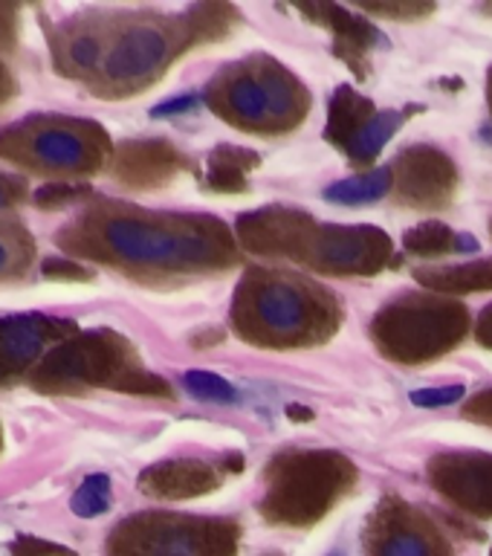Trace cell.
Returning <instances> with one entry per match:
<instances>
[{"mask_svg": "<svg viewBox=\"0 0 492 556\" xmlns=\"http://www.w3.org/2000/svg\"><path fill=\"white\" fill-rule=\"evenodd\" d=\"M238 241L258 255H285L304 261L311 247L316 224L295 208H261L238 220Z\"/></svg>", "mask_w": 492, "mask_h": 556, "instance_id": "30bf717a", "label": "cell"}, {"mask_svg": "<svg viewBox=\"0 0 492 556\" xmlns=\"http://www.w3.org/2000/svg\"><path fill=\"white\" fill-rule=\"evenodd\" d=\"M116 258L156 269H215L238 261L229 229L212 217H111L102 229Z\"/></svg>", "mask_w": 492, "mask_h": 556, "instance_id": "7a4b0ae2", "label": "cell"}, {"mask_svg": "<svg viewBox=\"0 0 492 556\" xmlns=\"http://www.w3.org/2000/svg\"><path fill=\"white\" fill-rule=\"evenodd\" d=\"M478 339H481V345L492 348V307H487L481 313V321H478Z\"/></svg>", "mask_w": 492, "mask_h": 556, "instance_id": "d6a6232c", "label": "cell"}, {"mask_svg": "<svg viewBox=\"0 0 492 556\" xmlns=\"http://www.w3.org/2000/svg\"><path fill=\"white\" fill-rule=\"evenodd\" d=\"M70 507L76 516L81 519H96V516H102L108 507H111V478L102 476V472H96V476H87L81 481L73 498H70Z\"/></svg>", "mask_w": 492, "mask_h": 556, "instance_id": "603a6c76", "label": "cell"}, {"mask_svg": "<svg viewBox=\"0 0 492 556\" xmlns=\"http://www.w3.org/2000/svg\"><path fill=\"white\" fill-rule=\"evenodd\" d=\"M172 52L174 41L163 26H130L111 50L108 61H104V70L119 85H139V81L156 76L168 64Z\"/></svg>", "mask_w": 492, "mask_h": 556, "instance_id": "7c38bea8", "label": "cell"}, {"mask_svg": "<svg viewBox=\"0 0 492 556\" xmlns=\"http://www.w3.org/2000/svg\"><path fill=\"white\" fill-rule=\"evenodd\" d=\"M400 122H403V113L398 111H386L377 113L363 130H359V137L348 146L345 154L351 156V163L354 165H371L380 151L389 146V139L394 137V130L400 128Z\"/></svg>", "mask_w": 492, "mask_h": 556, "instance_id": "ffe728a7", "label": "cell"}, {"mask_svg": "<svg viewBox=\"0 0 492 556\" xmlns=\"http://www.w3.org/2000/svg\"><path fill=\"white\" fill-rule=\"evenodd\" d=\"M394 191L400 203L415 208L446 206L458 186L455 165L443 151L429 146H415L403 151L391 165Z\"/></svg>", "mask_w": 492, "mask_h": 556, "instance_id": "ba28073f", "label": "cell"}, {"mask_svg": "<svg viewBox=\"0 0 492 556\" xmlns=\"http://www.w3.org/2000/svg\"><path fill=\"white\" fill-rule=\"evenodd\" d=\"M490 99H492V85H490Z\"/></svg>", "mask_w": 492, "mask_h": 556, "instance_id": "74e56055", "label": "cell"}, {"mask_svg": "<svg viewBox=\"0 0 492 556\" xmlns=\"http://www.w3.org/2000/svg\"><path fill=\"white\" fill-rule=\"evenodd\" d=\"M12 554L15 556H76L70 547L52 545V542H43V539L35 536H21L12 542Z\"/></svg>", "mask_w": 492, "mask_h": 556, "instance_id": "4316f807", "label": "cell"}, {"mask_svg": "<svg viewBox=\"0 0 492 556\" xmlns=\"http://www.w3.org/2000/svg\"><path fill=\"white\" fill-rule=\"evenodd\" d=\"M304 12H307V15H316L319 21H325V26H330V29L337 33V55L339 59H345L351 67H356L359 76H365L363 55L371 50L374 41H380V33H377L368 21L351 15V12L333 7V3L319 9L307 7Z\"/></svg>", "mask_w": 492, "mask_h": 556, "instance_id": "9a60e30c", "label": "cell"}, {"mask_svg": "<svg viewBox=\"0 0 492 556\" xmlns=\"http://www.w3.org/2000/svg\"><path fill=\"white\" fill-rule=\"evenodd\" d=\"M261 163V156L255 151L235 146H220L215 148V154L209 156V189L224 191H247V174Z\"/></svg>", "mask_w": 492, "mask_h": 556, "instance_id": "ac0fdd59", "label": "cell"}, {"mask_svg": "<svg viewBox=\"0 0 492 556\" xmlns=\"http://www.w3.org/2000/svg\"><path fill=\"white\" fill-rule=\"evenodd\" d=\"M180 154L165 142H128L119 151L116 174L130 186L151 189V186L172 180L174 174L180 172Z\"/></svg>", "mask_w": 492, "mask_h": 556, "instance_id": "5bb4252c", "label": "cell"}, {"mask_svg": "<svg viewBox=\"0 0 492 556\" xmlns=\"http://www.w3.org/2000/svg\"><path fill=\"white\" fill-rule=\"evenodd\" d=\"M232 319L238 333L255 345H316L333 337L339 307L311 281L255 269L235 293Z\"/></svg>", "mask_w": 492, "mask_h": 556, "instance_id": "6da1fadb", "label": "cell"}, {"mask_svg": "<svg viewBox=\"0 0 492 556\" xmlns=\"http://www.w3.org/2000/svg\"><path fill=\"white\" fill-rule=\"evenodd\" d=\"M290 415H293V420H311V408H299V406H290L287 408Z\"/></svg>", "mask_w": 492, "mask_h": 556, "instance_id": "836d02e7", "label": "cell"}, {"mask_svg": "<svg viewBox=\"0 0 492 556\" xmlns=\"http://www.w3.org/2000/svg\"><path fill=\"white\" fill-rule=\"evenodd\" d=\"M209 108L235 128L281 134L295 128L311 108V96L281 64L250 59L226 67L209 85Z\"/></svg>", "mask_w": 492, "mask_h": 556, "instance_id": "3957f363", "label": "cell"}, {"mask_svg": "<svg viewBox=\"0 0 492 556\" xmlns=\"http://www.w3.org/2000/svg\"><path fill=\"white\" fill-rule=\"evenodd\" d=\"M359 7L368 9V12H374V15L403 17V21H412V17H424L434 9L432 3H368V0H363Z\"/></svg>", "mask_w": 492, "mask_h": 556, "instance_id": "d4e9b609", "label": "cell"}, {"mask_svg": "<svg viewBox=\"0 0 492 556\" xmlns=\"http://www.w3.org/2000/svg\"><path fill=\"white\" fill-rule=\"evenodd\" d=\"M220 476L203 460H165L139 476V490L154 498H194L217 490Z\"/></svg>", "mask_w": 492, "mask_h": 556, "instance_id": "4fadbf2b", "label": "cell"}, {"mask_svg": "<svg viewBox=\"0 0 492 556\" xmlns=\"http://www.w3.org/2000/svg\"><path fill=\"white\" fill-rule=\"evenodd\" d=\"M464 397V386H443V389H420L412 394V403L424 408H438V406H452Z\"/></svg>", "mask_w": 492, "mask_h": 556, "instance_id": "484cf974", "label": "cell"}, {"mask_svg": "<svg viewBox=\"0 0 492 556\" xmlns=\"http://www.w3.org/2000/svg\"><path fill=\"white\" fill-rule=\"evenodd\" d=\"M403 247L415 255H424V258H438L446 252H458V235L452 232L450 226L429 220V224L408 229L403 235Z\"/></svg>", "mask_w": 492, "mask_h": 556, "instance_id": "7402d4cb", "label": "cell"}, {"mask_svg": "<svg viewBox=\"0 0 492 556\" xmlns=\"http://www.w3.org/2000/svg\"><path fill=\"white\" fill-rule=\"evenodd\" d=\"M33 151L38 160L55 168H81L93 156L90 139H85L78 130L70 128H47L33 139Z\"/></svg>", "mask_w": 492, "mask_h": 556, "instance_id": "e0dca14e", "label": "cell"}, {"mask_svg": "<svg viewBox=\"0 0 492 556\" xmlns=\"http://www.w3.org/2000/svg\"><path fill=\"white\" fill-rule=\"evenodd\" d=\"M429 478L461 510L492 519V455L450 452L429 464Z\"/></svg>", "mask_w": 492, "mask_h": 556, "instance_id": "9c48e42d", "label": "cell"}, {"mask_svg": "<svg viewBox=\"0 0 492 556\" xmlns=\"http://www.w3.org/2000/svg\"><path fill=\"white\" fill-rule=\"evenodd\" d=\"M377 116L374 111V104L359 96L351 87H339L337 96H333V102H330V119L328 128H325V137L339 146L342 151H348V146L359 137V130L368 125V122Z\"/></svg>", "mask_w": 492, "mask_h": 556, "instance_id": "2e32d148", "label": "cell"}, {"mask_svg": "<svg viewBox=\"0 0 492 556\" xmlns=\"http://www.w3.org/2000/svg\"><path fill=\"white\" fill-rule=\"evenodd\" d=\"M238 525L186 516H137L116 528L111 556H232Z\"/></svg>", "mask_w": 492, "mask_h": 556, "instance_id": "8992f818", "label": "cell"}, {"mask_svg": "<svg viewBox=\"0 0 492 556\" xmlns=\"http://www.w3.org/2000/svg\"><path fill=\"white\" fill-rule=\"evenodd\" d=\"M198 104V96H180V99H172V102L156 104L151 116H174V113H186Z\"/></svg>", "mask_w": 492, "mask_h": 556, "instance_id": "1f68e13d", "label": "cell"}, {"mask_svg": "<svg viewBox=\"0 0 492 556\" xmlns=\"http://www.w3.org/2000/svg\"><path fill=\"white\" fill-rule=\"evenodd\" d=\"M269 556H278V554H269Z\"/></svg>", "mask_w": 492, "mask_h": 556, "instance_id": "f35d334b", "label": "cell"}, {"mask_svg": "<svg viewBox=\"0 0 492 556\" xmlns=\"http://www.w3.org/2000/svg\"><path fill=\"white\" fill-rule=\"evenodd\" d=\"M417 278L432 290L443 293H476V290H490L492 287V261H478L467 267L438 269V273H417Z\"/></svg>", "mask_w": 492, "mask_h": 556, "instance_id": "d6986e66", "label": "cell"}, {"mask_svg": "<svg viewBox=\"0 0 492 556\" xmlns=\"http://www.w3.org/2000/svg\"><path fill=\"white\" fill-rule=\"evenodd\" d=\"M490 556H492V554H490Z\"/></svg>", "mask_w": 492, "mask_h": 556, "instance_id": "ab89813d", "label": "cell"}, {"mask_svg": "<svg viewBox=\"0 0 492 556\" xmlns=\"http://www.w3.org/2000/svg\"><path fill=\"white\" fill-rule=\"evenodd\" d=\"M43 276H50V278H87L90 273H87L85 267L73 264V261H67V258H47V261H43Z\"/></svg>", "mask_w": 492, "mask_h": 556, "instance_id": "4dcf8cb0", "label": "cell"}, {"mask_svg": "<svg viewBox=\"0 0 492 556\" xmlns=\"http://www.w3.org/2000/svg\"><path fill=\"white\" fill-rule=\"evenodd\" d=\"M9 264V247L3 241H0V269L7 267Z\"/></svg>", "mask_w": 492, "mask_h": 556, "instance_id": "e575fe53", "label": "cell"}, {"mask_svg": "<svg viewBox=\"0 0 492 556\" xmlns=\"http://www.w3.org/2000/svg\"><path fill=\"white\" fill-rule=\"evenodd\" d=\"M7 203H9V194H7V189L0 186V206H7Z\"/></svg>", "mask_w": 492, "mask_h": 556, "instance_id": "d590c367", "label": "cell"}, {"mask_svg": "<svg viewBox=\"0 0 492 556\" xmlns=\"http://www.w3.org/2000/svg\"><path fill=\"white\" fill-rule=\"evenodd\" d=\"M78 194H87V186H61V182H52V186H43V189L35 191V203L55 206V203L73 200L78 198Z\"/></svg>", "mask_w": 492, "mask_h": 556, "instance_id": "f1b7e54d", "label": "cell"}, {"mask_svg": "<svg viewBox=\"0 0 492 556\" xmlns=\"http://www.w3.org/2000/svg\"><path fill=\"white\" fill-rule=\"evenodd\" d=\"M328 556H345V554H339V551H333V554H328Z\"/></svg>", "mask_w": 492, "mask_h": 556, "instance_id": "8d00e7d4", "label": "cell"}, {"mask_svg": "<svg viewBox=\"0 0 492 556\" xmlns=\"http://www.w3.org/2000/svg\"><path fill=\"white\" fill-rule=\"evenodd\" d=\"M391 258L389 235L374 226H325L316 229L304 264L328 276H374Z\"/></svg>", "mask_w": 492, "mask_h": 556, "instance_id": "52a82bcc", "label": "cell"}, {"mask_svg": "<svg viewBox=\"0 0 492 556\" xmlns=\"http://www.w3.org/2000/svg\"><path fill=\"white\" fill-rule=\"evenodd\" d=\"M391 189V168H377V172L359 174L351 180L333 182L325 198L330 203H342V206H363V203H374V200L386 198V191Z\"/></svg>", "mask_w": 492, "mask_h": 556, "instance_id": "44dd1931", "label": "cell"}, {"mask_svg": "<svg viewBox=\"0 0 492 556\" xmlns=\"http://www.w3.org/2000/svg\"><path fill=\"white\" fill-rule=\"evenodd\" d=\"M356 469L339 452H287L267 469L261 513L273 525L307 528L354 486Z\"/></svg>", "mask_w": 492, "mask_h": 556, "instance_id": "277c9868", "label": "cell"}, {"mask_svg": "<svg viewBox=\"0 0 492 556\" xmlns=\"http://www.w3.org/2000/svg\"><path fill=\"white\" fill-rule=\"evenodd\" d=\"M371 536V556H452L441 533L420 513L400 502L382 507Z\"/></svg>", "mask_w": 492, "mask_h": 556, "instance_id": "8fae6325", "label": "cell"}, {"mask_svg": "<svg viewBox=\"0 0 492 556\" xmlns=\"http://www.w3.org/2000/svg\"><path fill=\"white\" fill-rule=\"evenodd\" d=\"M469 313L446 299H403L371 321V337L398 363H426L446 354L467 337Z\"/></svg>", "mask_w": 492, "mask_h": 556, "instance_id": "5b68a950", "label": "cell"}, {"mask_svg": "<svg viewBox=\"0 0 492 556\" xmlns=\"http://www.w3.org/2000/svg\"><path fill=\"white\" fill-rule=\"evenodd\" d=\"M102 55V47L96 41L93 35H78L76 41L70 43V61L81 70L96 67V61Z\"/></svg>", "mask_w": 492, "mask_h": 556, "instance_id": "83f0119b", "label": "cell"}, {"mask_svg": "<svg viewBox=\"0 0 492 556\" xmlns=\"http://www.w3.org/2000/svg\"><path fill=\"white\" fill-rule=\"evenodd\" d=\"M182 382L200 400H212V403H235L238 400V391L224 377H217L212 371H189L182 377Z\"/></svg>", "mask_w": 492, "mask_h": 556, "instance_id": "cb8c5ba5", "label": "cell"}, {"mask_svg": "<svg viewBox=\"0 0 492 556\" xmlns=\"http://www.w3.org/2000/svg\"><path fill=\"white\" fill-rule=\"evenodd\" d=\"M464 417L476 420V424L492 426V391H481V394L469 400L467 408H464Z\"/></svg>", "mask_w": 492, "mask_h": 556, "instance_id": "f546056e", "label": "cell"}]
</instances>
